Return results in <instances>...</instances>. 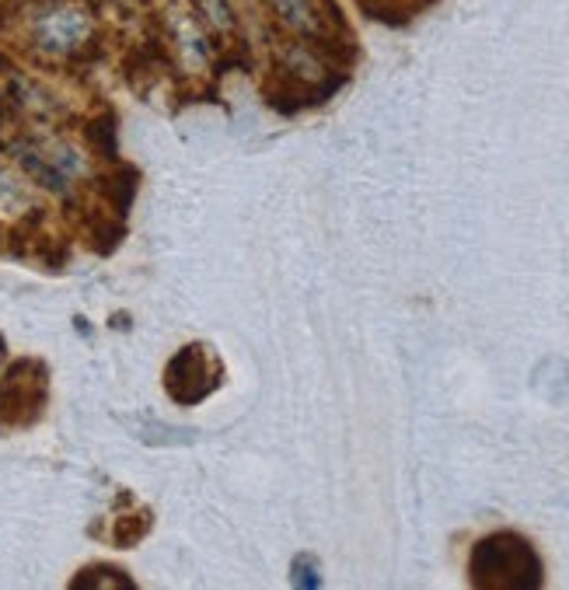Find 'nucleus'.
I'll return each mask as SVG.
<instances>
[{
    "mask_svg": "<svg viewBox=\"0 0 569 590\" xmlns=\"http://www.w3.org/2000/svg\"><path fill=\"white\" fill-rule=\"evenodd\" d=\"M25 42L42 63L84 67L102 56V28L84 0H18Z\"/></svg>",
    "mask_w": 569,
    "mask_h": 590,
    "instance_id": "1",
    "label": "nucleus"
},
{
    "mask_svg": "<svg viewBox=\"0 0 569 590\" xmlns=\"http://www.w3.org/2000/svg\"><path fill=\"white\" fill-rule=\"evenodd\" d=\"M475 587L486 590H528L542 584V559L531 549L528 538L514 531H496L482 538L468 559Z\"/></svg>",
    "mask_w": 569,
    "mask_h": 590,
    "instance_id": "2",
    "label": "nucleus"
},
{
    "mask_svg": "<svg viewBox=\"0 0 569 590\" xmlns=\"http://www.w3.org/2000/svg\"><path fill=\"white\" fill-rule=\"evenodd\" d=\"M46 405V367L39 360H18L0 378V426H28Z\"/></svg>",
    "mask_w": 569,
    "mask_h": 590,
    "instance_id": "3",
    "label": "nucleus"
},
{
    "mask_svg": "<svg viewBox=\"0 0 569 590\" xmlns=\"http://www.w3.org/2000/svg\"><path fill=\"white\" fill-rule=\"evenodd\" d=\"M220 388V364L206 346H182L165 367V392L179 405H196Z\"/></svg>",
    "mask_w": 569,
    "mask_h": 590,
    "instance_id": "4",
    "label": "nucleus"
},
{
    "mask_svg": "<svg viewBox=\"0 0 569 590\" xmlns=\"http://www.w3.org/2000/svg\"><path fill=\"white\" fill-rule=\"evenodd\" d=\"M137 168L126 165V161H109V168L105 172H95V179H91V189H95V196L102 199V206L109 213H116V217H126L133 206V196H137Z\"/></svg>",
    "mask_w": 569,
    "mask_h": 590,
    "instance_id": "5",
    "label": "nucleus"
},
{
    "mask_svg": "<svg viewBox=\"0 0 569 590\" xmlns=\"http://www.w3.org/2000/svg\"><path fill=\"white\" fill-rule=\"evenodd\" d=\"M186 4L196 11V18L210 28L220 46H227V42H248L245 32H241L238 4H234V0H186Z\"/></svg>",
    "mask_w": 569,
    "mask_h": 590,
    "instance_id": "6",
    "label": "nucleus"
},
{
    "mask_svg": "<svg viewBox=\"0 0 569 590\" xmlns=\"http://www.w3.org/2000/svg\"><path fill=\"white\" fill-rule=\"evenodd\" d=\"M84 147L102 161H119V119L112 109H98L84 119Z\"/></svg>",
    "mask_w": 569,
    "mask_h": 590,
    "instance_id": "7",
    "label": "nucleus"
},
{
    "mask_svg": "<svg viewBox=\"0 0 569 590\" xmlns=\"http://www.w3.org/2000/svg\"><path fill=\"white\" fill-rule=\"evenodd\" d=\"M126 234V220L116 217V213L109 210H95L84 217V238H88L91 252L98 255H109L119 248V241H123Z\"/></svg>",
    "mask_w": 569,
    "mask_h": 590,
    "instance_id": "8",
    "label": "nucleus"
},
{
    "mask_svg": "<svg viewBox=\"0 0 569 590\" xmlns=\"http://www.w3.org/2000/svg\"><path fill=\"white\" fill-rule=\"evenodd\" d=\"M147 531H151V514H147V510H140V514H123V517H116L112 542H116L119 549H133Z\"/></svg>",
    "mask_w": 569,
    "mask_h": 590,
    "instance_id": "9",
    "label": "nucleus"
},
{
    "mask_svg": "<svg viewBox=\"0 0 569 590\" xmlns=\"http://www.w3.org/2000/svg\"><path fill=\"white\" fill-rule=\"evenodd\" d=\"M70 587H133V580L112 566H88L81 577L70 580Z\"/></svg>",
    "mask_w": 569,
    "mask_h": 590,
    "instance_id": "10",
    "label": "nucleus"
},
{
    "mask_svg": "<svg viewBox=\"0 0 569 590\" xmlns=\"http://www.w3.org/2000/svg\"><path fill=\"white\" fill-rule=\"evenodd\" d=\"M11 18H14L11 4H7V0H0V35L7 32V25H11Z\"/></svg>",
    "mask_w": 569,
    "mask_h": 590,
    "instance_id": "11",
    "label": "nucleus"
},
{
    "mask_svg": "<svg viewBox=\"0 0 569 590\" xmlns=\"http://www.w3.org/2000/svg\"><path fill=\"white\" fill-rule=\"evenodd\" d=\"M0 360H7V343H4V336H0Z\"/></svg>",
    "mask_w": 569,
    "mask_h": 590,
    "instance_id": "12",
    "label": "nucleus"
}]
</instances>
